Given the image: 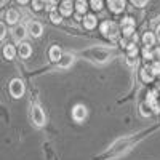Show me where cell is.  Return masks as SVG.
<instances>
[{"label":"cell","instance_id":"20","mask_svg":"<svg viewBox=\"0 0 160 160\" xmlns=\"http://www.w3.org/2000/svg\"><path fill=\"white\" fill-rule=\"evenodd\" d=\"M128 55L130 56H136L138 55V48H136V45H135V42H133V43H128Z\"/></svg>","mask_w":160,"mask_h":160},{"label":"cell","instance_id":"11","mask_svg":"<svg viewBox=\"0 0 160 160\" xmlns=\"http://www.w3.org/2000/svg\"><path fill=\"white\" fill-rule=\"evenodd\" d=\"M26 32H28V29H26L22 24H19V26H16V28L13 29V37H15L16 42H19V40H22L26 37Z\"/></svg>","mask_w":160,"mask_h":160},{"label":"cell","instance_id":"27","mask_svg":"<svg viewBox=\"0 0 160 160\" xmlns=\"http://www.w3.org/2000/svg\"><path fill=\"white\" fill-rule=\"evenodd\" d=\"M151 68H152V71H154V74H155V75H160V62H157V61H155V62L151 66Z\"/></svg>","mask_w":160,"mask_h":160},{"label":"cell","instance_id":"8","mask_svg":"<svg viewBox=\"0 0 160 160\" xmlns=\"http://www.w3.org/2000/svg\"><path fill=\"white\" fill-rule=\"evenodd\" d=\"M59 10H61L62 16H71V13L74 10V3L71 2V0H64V2L61 3V7H59Z\"/></svg>","mask_w":160,"mask_h":160},{"label":"cell","instance_id":"22","mask_svg":"<svg viewBox=\"0 0 160 160\" xmlns=\"http://www.w3.org/2000/svg\"><path fill=\"white\" fill-rule=\"evenodd\" d=\"M122 28H135V19L133 18H125L122 21Z\"/></svg>","mask_w":160,"mask_h":160},{"label":"cell","instance_id":"9","mask_svg":"<svg viewBox=\"0 0 160 160\" xmlns=\"http://www.w3.org/2000/svg\"><path fill=\"white\" fill-rule=\"evenodd\" d=\"M18 53H19L21 58H29V56L32 55V47H31L29 43L22 42V43L19 45V48H18Z\"/></svg>","mask_w":160,"mask_h":160},{"label":"cell","instance_id":"10","mask_svg":"<svg viewBox=\"0 0 160 160\" xmlns=\"http://www.w3.org/2000/svg\"><path fill=\"white\" fill-rule=\"evenodd\" d=\"M154 77H155V74H154V71H152L151 66H148V68H144V69L141 71V78L144 80V82L151 83L152 80H154Z\"/></svg>","mask_w":160,"mask_h":160},{"label":"cell","instance_id":"6","mask_svg":"<svg viewBox=\"0 0 160 160\" xmlns=\"http://www.w3.org/2000/svg\"><path fill=\"white\" fill-rule=\"evenodd\" d=\"M148 104L151 106V109L154 112H160V104L157 102V91H151L149 95H148Z\"/></svg>","mask_w":160,"mask_h":160},{"label":"cell","instance_id":"5","mask_svg":"<svg viewBox=\"0 0 160 160\" xmlns=\"http://www.w3.org/2000/svg\"><path fill=\"white\" fill-rule=\"evenodd\" d=\"M28 31H29V34L32 37H40V35H42V32H43V26L40 24V22H37V21H31L28 24Z\"/></svg>","mask_w":160,"mask_h":160},{"label":"cell","instance_id":"25","mask_svg":"<svg viewBox=\"0 0 160 160\" xmlns=\"http://www.w3.org/2000/svg\"><path fill=\"white\" fill-rule=\"evenodd\" d=\"M91 8L96 10V11H99V10L102 8V0H91Z\"/></svg>","mask_w":160,"mask_h":160},{"label":"cell","instance_id":"29","mask_svg":"<svg viewBox=\"0 0 160 160\" xmlns=\"http://www.w3.org/2000/svg\"><path fill=\"white\" fill-rule=\"evenodd\" d=\"M152 56H154V59H155L157 62H160V48H155V50L152 51Z\"/></svg>","mask_w":160,"mask_h":160},{"label":"cell","instance_id":"32","mask_svg":"<svg viewBox=\"0 0 160 160\" xmlns=\"http://www.w3.org/2000/svg\"><path fill=\"white\" fill-rule=\"evenodd\" d=\"M0 37H2V38L5 37V26L3 24H2V34H0Z\"/></svg>","mask_w":160,"mask_h":160},{"label":"cell","instance_id":"33","mask_svg":"<svg viewBox=\"0 0 160 160\" xmlns=\"http://www.w3.org/2000/svg\"><path fill=\"white\" fill-rule=\"evenodd\" d=\"M29 0H18V3H21V5H24V3H28Z\"/></svg>","mask_w":160,"mask_h":160},{"label":"cell","instance_id":"31","mask_svg":"<svg viewBox=\"0 0 160 160\" xmlns=\"http://www.w3.org/2000/svg\"><path fill=\"white\" fill-rule=\"evenodd\" d=\"M155 32H157V38L160 40V24L157 26V31H155Z\"/></svg>","mask_w":160,"mask_h":160},{"label":"cell","instance_id":"28","mask_svg":"<svg viewBox=\"0 0 160 160\" xmlns=\"http://www.w3.org/2000/svg\"><path fill=\"white\" fill-rule=\"evenodd\" d=\"M142 53H144V58H146V59H154L152 51H149V50H148V47H146V48L142 50Z\"/></svg>","mask_w":160,"mask_h":160},{"label":"cell","instance_id":"19","mask_svg":"<svg viewBox=\"0 0 160 160\" xmlns=\"http://www.w3.org/2000/svg\"><path fill=\"white\" fill-rule=\"evenodd\" d=\"M62 15H59V13L58 11H51L50 13V19H51V22L53 24H59L61 21H62V18H61Z\"/></svg>","mask_w":160,"mask_h":160},{"label":"cell","instance_id":"7","mask_svg":"<svg viewBox=\"0 0 160 160\" xmlns=\"http://www.w3.org/2000/svg\"><path fill=\"white\" fill-rule=\"evenodd\" d=\"M108 3L114 13H122L125 10V0H108Z\"/></svg>","mask_w":160,"mask_h":160},{"label":"cell","instance_id":"34","mask_svg":"<svg viewBox=\"0 0 160 160\" xmlns=\"http://www.w3.org/2000/svg\"><path fill=\"white\" fill-rule=\"evenodd\" d=\"M158 91H160V85H158Z\"/></svg>","mask_w":160,"mask_h":160},{"label":"cell","instance_id":"15","mask_svg":"<svg viewBox=\"0 0 160 160\" xmlns=\"http://www.w3.org/2000/svg\"><path fill=\"white\" fill-rule=\"evenodd\" d=\"M19 19V15L16 10H8L7 11V22L8 24H16V21Z\"/></svg>","mask_w":160,"mask_h":160},{"label":"cell","instance_id":"16","mask_svg":"<svg viewBox=\"0 0 160 160\" xmlns=\"http://www.w3.org/2000/svg\"><path fill=\"white\" fill-rule=\"evenodd\" d=\"M3 56L7 58V59H13L16 56V48L13 47V45H5V48H3Z\"/></svg>","mask_w":160,"mask_h":160},{"label":"cell","instance_id":"2","mask_svg":"<svg viewBox=\"0 0 160 160\" xmlns=\"http://www.w3.org/2000/svg\"><path fill=\"white\" fill-rule=\"evenodd\" d=\"M24 82L21 78H13L11 82H10V93H11V96L13 98H21L24 95Z\"/></svg>","mask_w":160,"mask_h":160},{"label":"cell","instance_id":"23","mask_svg":"<svg viewBox=\"0 0 160 160\" xmlns=\"http://www.w3.org/2000/svg\"><path fill=\"white\" fill-rule=\"evenodd\" d=\"M149 109H151V106H149L148 102H144V104L141 106V114H142L144 117H149V115H151V111H149Z\"/></svg>","mask_w":160,"mask_h":160},{"label":"cell","instance_id":"1","mask_svg":"<svg viewBox=\"0 0 160 160\" xmlns=\"http://www.w3.org/2000/svg\"><path fill=\"white\" fill-rule=\"evenodd\" d=\"M101 32L108 38H115L117 34H118V28H117V24L114 21H104L101 24Z\"/></svg>","mask_w":160,"mask_h":160},{"label":"cell","instance_id":"24","mask_svg":"<svg viewBox=\"0 0 160 160\" xmlns=\"http://www.w3.org/2000/svg\"><path fill=\"white\" fill-rule=\"evenodd\" d=\"M55 7H56V2H55V0H45V10L55 11Z\"/></svg>","mask_w":160,"mask_h":160},{"label":"cell","instance_id":"3","mask_svg":"<svg viewBox=\"0 0 160 160\" xmlns=\"http://www.w3.org/2000/svg\"><path fill=\"white\" fill-rule=\"evenodd\" d=\"M31 117H32V122L37 127H43L45 125V112L42 111V108L37 104H34L31 108Z\"/></svg>","mask_w":160,"mask_h":160},{"label":"cell","instance_id":"4","mask_svg":"<svg viewBox=\"0 0 160 160\" xmlns=\"http://www.w3.org/2000/svg\"><path fill=\"white\" fill-rule=\"evenodd\" d=\"M87 108L83 104H77L75 108L72 109V118L75 120V122H83V120L87 118Z\"/></svg>","mask_w":160,"mask_h":160},{"label":"cell","instance_id":"17","mask_svg":"<svg viewBox=\"0 0 160 160\" xmlns=\"http://www.w3.org/2000/svg\"><path fill=\"white\" fill-rule=\"evenodd\" d=\"M142 42H144V45L146 47H152L154 43H155V35L152 34V32H146L144 35H142Z\"/></svg>","mask_w":160,"mask_h":160},{"label":"cell","instance_id":"30","mask_svg":"<svg viewBox=\"0 0 160 160\" xmlns=\"http://www.w3.org/2000/svg\"><path fill=\"white\" fill-rule=\"evenodd\" d=\"M127 61H128V64H130V66H135V64L138 62V61H136V56H130V55L127 56Z\"/></svg>","mask_w":160,"mask_h":160},{"label":"cell","instance_id":"13","mask_svg":"<svg viewBox=\"0 0 160 160\" xmlns=\"http://www.w3.org/2000/svg\"><path fill=\"white\" fill-rule=\"evenodd\" d=\"M96 16L95 15H87L85 19H83V26L87 29H93V28H96Z\"/></svg>","mask_w":160,"mask_h":160},{"label":"cell","instance_id":"26","mask_svg":"<svg viewBox=\"0 0 160 160\" xmlns=\"http://www.w3.org/2000/svg\"><path fill=\"white\" fill-rule=\"evenodd\" d=\"M148 2H149V0H131V3L135 7H144Z\"/></svg>","mask_w":160,"mask_h":160},{"label":"cell","instance_id":"12","mask_svg":"<svg viewBox=\"0 0 160 160\" xmlns=\"http://www.w3.org/2000/svg\"><path fill=\"white\" fill-rule=\"evenodd\" d=\"M61 58H62L61 48H59V47H51V48H50V59H51L53 62H58Z\"/></svg>","mask_w":160,"mask_h":160},{"label":"cell","instance_id":"14","mask_svg":"<svg viewBox=\"0 0 160 160\" xmlns=\"http://www.w3.org/2000/svg\"><path fill=\"white\" fill-rule=\"evenodd\" d=\"M74 59H75V58H74L72 55H64V56L58 61V64L61 66V68H64V69H66V68H69V66L74 62Z\"/></svg>","mask_w":160,"mask_h":160},{"label":"cell","instance_id":"18","mask_svg":"<svg viewBox=\"0 0 160 160\" xmlns=\"http://www.w3.org/2000/svg\"><path fill=\"white\" fill-rule=\"evenodd\" d=\"M75 8H77V11L80 13V15H82V13H85V11H87L88 5H87V2H85V0H77Z\"/></svg>","mask_w":160,"mask_h":160},{"label":"cell","instance_id":"21","mask_svg":"<svg viewBox=\"0 0 160 160\" xmlns=\"http://www.w3.org/2000/svg\"><path fill=\"white\" fill-rule=\"evenodd\" d=\"M32 5H34V10H42L45 8V0H32Z\"/></svg>","mask_w":160,"mask_h":160}]
</instances>
